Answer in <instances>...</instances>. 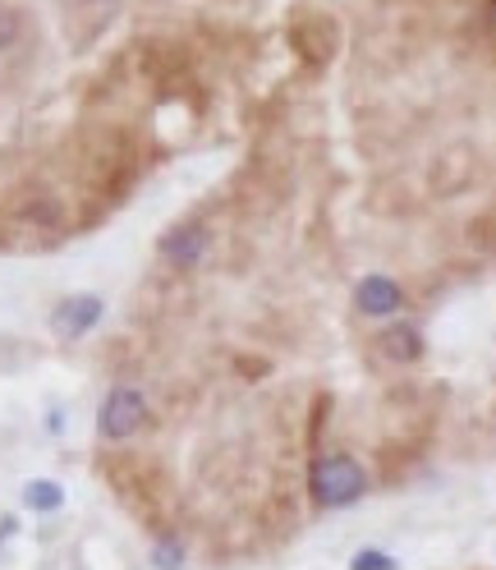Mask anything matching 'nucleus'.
<instances>
[{
	"instance_id": "nucleus-3",
	"label": "nucleus",
	"mask_w": 496,
	"mask_h": 570,
	"mask_svg": "<svg viewBox=\"0 0 496 570\" xmlns=\"http://www.w3.org/2000/svg\"><path fill=\"white\" fill-rule=\"evenodd\" d=\"M364 488H368V474H364V465L354 455H345V451L313 455V465H308V497L323 511H340L349 502H359Z\"/></svg>"
},
{
	"instance_id": "nucleus-2",
	"label": "nucleus",
	"mask_w": 496,
	"mask_h": 570,
	"mask_svg": "<svg viewBox=\"0 0 496 570\" xmlns=\"http://www.w3.org/2000/svg\"><path fill=\"white\" fill-rule=\"evenodd\" d=\"M138 180V148L129 129H106L83 138L79 148V185L97 207L120 203Z\"/></svg>"
},
{
	"instance_id": "nucleus-9",
	"label": "nucleus",
	"mask_w": 496,
	"mask_h": 570,
	"mask_svg": "<svg viewBox=\"0 0 496 570\" xmlns=\"http://www.w3.org/2000/svg\"><path fill=\"white\" fill-rule=\"evenodd\" d=\"M97 323H101V299H97V295H69V299H60L56 313H51V327H56L65 341L88 336Z\"/></svg>"
},
{
	"instance_id": "nucleus-18",
	"label": "nucleus",
	"mask_w": 496,
	"mask_h": 570,
	"mask_svg": "<svg viewBox=\"0 0 496 570\" xmlns=\"http://www.w3.org/2000/svg\"><path fill=\"white\" fill-rule=\"evenodd\" d=\"M487 42H492V56H496V23H487Z\"/></svg>"
},
{
	"instance_id": "nucleus-12",
	"label": "nucleus",
	"mask_w": 496,
	"mask_h": 570,
	"mask_svg": "<svg viewBox=\"0 0 496 570\" xmlns=\"http://www.w3.org/2000/svg\"><path fill=\"white\" fill-rule=\"evenodd\" d=\"M23 28H28V14H23V10L0 6V60H6V56L23 42Z\"/></svg>"
},
{
	"instance_id": "nucleus-4",
	"label": "nucleus",
	"mask_w": 496,
	"mask_h": 570,
	"mask_svg": "<svg viewBox=\"0 0 496 570\" xmlns=\"http://www.w3.org/2000/svg\"><path fill=\"white\" fill-rule=\"evenodd\" d=\"M286 42L308 69H327L340 56V23L323 10H299L286 23Z\"/></svg>"
},
{
	"instance_id": "nucleus-16",
	"label": "nucleus",
	"mask_w": 496,
	"mask_h": 570,
	"mask_svg": "<svg viewBox=\"0 0 496 570\" xmlns=\"http://www.w3.org/2000/svg\"><path fill=\"white\" fill-rule=\"evenodd\" d=\"M152 561H157L161 570H170V566H180V561H185V548L175 543V539H166V543H161V548L152 552Z\"/></svg>"
},
{
	"instance_id": "nucleus-1",
	"label": "nucleus",
	"mask_w": 496,
	"mask_h": 570,
	"mask_svg": "<svg viewBox=\"0 0 496 570\" xmlns=\"http://www.w3.org/2000/svg\"><path fill=\"white\" fill-rule=\"evenodd\" d=\"M69 235V207L51 185H14L0 198V254L47 248Z\"/></svg>"
},
{
	"instance_id": "nucleus-8",
	"label": "nucleus",
	"mask_w": 496,
	"mask_h": 570,
	"mask_svg": "<svg viewBox=\"0 0 496 570\" xmlns=\"http://www.w3.org/2000/svg\"><path fill=\"white\" fill-rule=\"evenodd\" d=\"M125 0H65V19H69V38H75V47H88L97 42L106 28H111V19L120 14Z\"/></svg>"
},
{
	"instance_id": "nucleus-14",
	"label": "nucleus",
	"mask_w": 496,
	"mask_h": 570,
	"mask_svg": "<svg viewBox=\"0 0 496 570\" xmlns=\"http://www.w3.org/2000/svg\"><path fill=\"white\" fill-rule=\"evenodd\" d=\"M469 244L478 254H496V212H483V217L469 222Z\"/></svg>"
},
{
	"instance_id": "nucleus-7",
	"label": "nucleus",
	"mask_w": 496,
	"mask_h": 570,
	"mask_svg": "<svg viewBox=\"0 0 496 570\" xmlns=\"http://www.w3.org/2000/svg\"><path fill=\"white\" fill-rule=\"evenodd\" d=\"M207 244H211L207 222L189 217V222H180V226H170L157 248H161V258H166L170 267H198V263L207 258Z\"/></svg>"
},
{
	"instance_id": "nucleus-10",
	"label": "nucleus",
	"mask_w": 496,
	"mask_h": 570,
	"mask_svg": "<svg viewBox=\"0 0 496 570\" xmlns=\"http://www.w3.org/2000/svg\"><path fill=\"white\" fill-rule=\"evenodd\" d=\"M400 304H405V291L391 276H364L359 285H354V308H359L364 317H391Z\"/></svg>"
},
{
	"instance_id": "nucleus-17",
	"label": "nucleus",
	"mask_w": 496,
	"mask_h": 570,
	"mask_svg": "<svg viewBox=\"0 0 496 570\" xmlns=\"http://www.w3.org/2000/svg\"><path fill=\"white\" fill-rule=\"evenodd\" d=\"M349 566H354V570H391L396 561L386 557V552H359V557H354Z\"/></svg>"
},
{
	"instance_id": "nucleus-15",
	"label": "nucleus",
	"mask_w": 496,
	"mask_h": 570,
	"mask_svg": "<svg viewBox=\"0 0 496 570\" xmlns=\"http://www.w3.org/2000/svg\"><path fill=\"white\" fill-rule=\"evenodd\" d=\"M327 423H331V396H317L308 410V446H317L327 438Z\"/></svg>"
},
{
	"instance_id": "nucleus-6",
	"label": "nucleus",
	"mask_w": 496,
	"mask_h": 570,
	"mask_svg": "<svg viewBox=\"0 0 496 570\" xmlns=\"http://www.w3.org/2000/svg\"><path fill=\"white\" fill-rule=\"evenodd\" d=\"M474 175H478L474 153L465 148V142H450V148L442 157H433V166H428V189L437 198H459L474 185Z\"/></svg>"
},
{
	"instance_id": "nucleus-13",
	"label": "nucleus",
	"mask_w": 496,
	"mask_h": 570,
	"mask_svg": "<svg viewBox=\"0 0 496 570\" xmlns=\"http://www.w3.org/2000/svg\"><path fill=\"white\" fill-rule=\"evenodd\" d=\"M23 502H28L32 511H56V507L65 502V492H60V483L38 479V483H28V488H23Z\"/></svg>"
},
{
	"instance_id": "nucleus-11",
	"label": "nucleus",
	"mask_w": 496,
	"mask_h": 570,
	"mask_svg": "<svg viewBox=\"0 0 496 570\" xmlns=\"http://www.w3.org/2000/svg\"><path fill=\"white\" fill-rule=\"evenodd\" d=\"M377 354L381 360H391V364H418L423 360V332L414 323H386L377 332Z\"/></svg>"
},
{
	"instance_id": "nucleus-5",
	"label": "nucleus",
	"mask_w": 496,
	"mask_h": 570,
	"mask_svg": "<svg viewBox=\"0 0 496 570\" xmlns=\"http://www.w3.org/2000/svg\"><path fill=\"white\" fill-rule=\"evenodd\" d=\"M148 419H152V405L138 386H111L97 410V428L106 442H129L133 433H143Z\"/></svg>"
}]
</instances>
